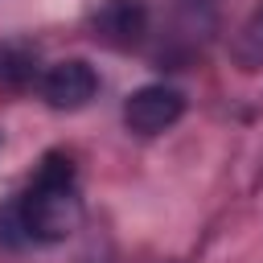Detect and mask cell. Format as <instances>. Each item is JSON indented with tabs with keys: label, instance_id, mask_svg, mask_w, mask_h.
<instances>
[{
	"label": "cell",
	"instance_id": "5",
	"mask_svg": "<svg viewBox=\"0 0 263 263\" xmlns=\"http://www.w3.org/2000/svg\"><path fill=\"white\" fill-rule=\"evenodd\" d=\"M21 242H29L25 222H21V205L8 201V205H0V247H21Z\"/></svg>",
	"mask_w": 263,
	"mask_h": 263
},
{
	"label": "cell",
	"instance_id": "3",
	"mask_svg": "<svg viewBox=\"0 0 263 263\" xmlns=\"http://www.w3.org/2000/svg\"><path fill=\"white\" fill-rule=\"evenodd\" d=\"M95 90H99V74H95L82 58L58 62V66H49L45 78H41V95H45V103L58 107V111H78V107H86V103L95 99Z\"/></svg>",
	"mask_w": 263,
	"mask_h": 263
},
{
	"label": "cell",
	"instance_id": "4",
	"mask_svg": "<svg viewBox=\"0 0 263 263\" xmlns=\"http://www.w3.org/2000/svg\"><path fill=\"white\" fill-rule=\"evenodd\" d=\"M144 25H148L144 0H103L99 12H95V29L111 45H136L140 33H144Z\"/></svg>",
	"mask_w": 263,
	"mask_h": 263
},
{
	"label": "cell",
	"instance_id": "1",
	"mask_svg": "<svg viewBox=\"0 0 263 263\" xmlns=\"http://www.w3.org/2000/svg\"><path fill=\"white\" fill-rule=\"evenodd\" d=\"M25 234L33 242H66L82 222V193L78 173L66 152H45L29 189L16 197Z\"/></svg>",
	"mask_w": 263,
	"mask_h": 263
},
{
	"label": "cell",
	"instance_id": "2",
	"mask_svg": "<svg viewBox=\"0 0 263 263\" xmlns=\"http://www.w3.org/2000/svg\"><path fill=\"white\" fill-rule=\"evenodd\" d=\"M181 115H185V95L173 90V86H164V82L140 86L123 103V123L132 132H140V136H156L164 127H173Z\"/></svg>",
	"mask_w": 263,
	"mask_h": 263
}]
</instances>
